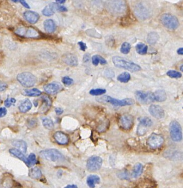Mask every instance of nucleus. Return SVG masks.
<instances>
[{"label": "nucleus", "mask_w": 183, "mask_h": 188, "mask_svg": "<svg viewBox=\"0 0 183 188\" xmlns=\"http://www.w3.org/2000/svg\"><path fill=\"white\" fill-rule=\"evenodd\" d=\"M112 61L114 65L117 67L125 69L132 72H136L141 70L139 65H136L134 62L128 61L121 57H113Z\"/></svg>", "instance_id": "1"}, {"label": "nucleus", "mask_w": 183, "mask_h": 188, "mask_svg": "<svg viewBox=\"0 0 183 188\" xmlns=\"http://www.w3.org/2000/svg\"><path fill=\"white\" fill-rule=\"evenodd\" d=\"M106 6L108 10L114 14L124 13L127 9L125 0H107Z\"/></svg>", "instance_id": "2"}, {"label": "nucleus", "mask_w": 183, "mask_h": 188, "mask_svg": "<svg viewBox=\"0 0 183 188\" xmlns=\"http://www.w3.org/2000/svg\"><path fill=\"white\" fill-rule=\"evenodd\" d=\"M96 100L98 102L108 103L114 106H129V105H133L135 103L134 100L131 98H126L125 99L120 100L116 99H114L110 96H107V95H105V96L97 98Z\"/></svg>", "instance_id": "3"}, {"label": "nucleus", "mask_w": 183, "mask_h": 188, "mask_svg": "<svg viewBox=\"0 0 183 188\" xmlns=\"http://www.w3.org/2000/svg\"><path fill=\"white\" fill-rule=\"evenodd\" d=\"M40 156L45 160L49 161L56 162L61 161L65 159L62 153L54 149H46L40 151Z\"/></svg>", "instance_id": "4"}, {"label": "nucleus", "mask_w": 183, "mask_h": 188, "mask_svg": "<svg viewBox=\"0 0 183 188\" xmlns=\"http://www.w3.org/2000/svg\"><path fill=\"white\" fill-rule=\"evenodd\" d=\"M161 22L163 26L170 30L177 29L179 25L177 18L170 13L163 14L161 17Z\"/></svg>", "instance_id": "5"}, {"label": "nucleus", "mask_w": 183, "mask_h": 188, "mask_svg": "<svg viewBox=\"0 0 183 188\" xmlns=\"http://www.w3.org/2000/svg\"><path fill=\"white\" fill-rule=\"evenodd\" d=\"M134 12L136 16L141 20L148 19L151 15V11L145 3L138 2L135 6Z\"/></svg>", "instance_id": "6"}, {"label": "nucleus", "mask_w": 183, "mask_h": 188, "mask_svg": "<svg viewBox=\"0 0 183 188\" xmlns=\"http://www.w3.org/2000/svg\"><path fill=\"white\" fill-rule=\"evenodd\" d=\"M17 80L23 86L30 88L34 86L36 83L35 75L29 72H23L17 75Z\"/></svg>", "instance_id": "7"}, {"label": "nucleus", "mask_w": 183, "mask_h": 188, "mask_svg": "<svg viewBox=\"0 0 183 188\" xmlns=\"http://www.w3.org/2000/svg\"><path fill=\"white\" fill-rule=\"evenodd\" d=\"M170 137L174 141L179 142L183 139L182 128L181 124L177 121H173L170 124Z\"/></svg>", "instance_id": "8"}, {"label": "nucleus", "mask_w": 183, "mask_h": 188, "mask_svg": "<svg viewBox=\"0 0 183 188\" xmlns=\"http://www.w3.org/2000/svg\"><path fill=\"white\" fill-rule=\"evenodd\" d=\"M135 96L140 103L149 104L155 101L154 94L152 92L144 91H137L135 94Z\"/></svg>", "instance_id": "9"}, {"label": "nucleus", "mask_w": 183, "mask_h": 188, "mask_svg": "<svg viewBox=\"0 0 183 188\" xmlns=\"http://www.w3.org/2000/svg\"><path fill=\"white\" fill-rule=\"evenodd\" d=\"M164 137L161 135L152 133L147 140V144L152 149L159 148L164 143Z\"/></svg>", "instance_id": "10"}, {"label": "nucleus", "mask_w": 183, "mask_h": 188, "mask_svg": "<svg viewBox=\"0 0 183 188\" xmlns=\"http://www.w3.org/2000/svg\"><path fill=\"white\" fill-rule=\"evenodd\" d=\"M118 123L121 129L130 130L134 126V118L130 115H124L119 118Z\"/></svg>", "instance_id": "11"}, {"label": "nucleus", "mask_w": 183, "mask_h": 188, "mask_svg": "<svg viewBox=\"0 0 183 188\" xmlns=\"http://www.w3.org/2000/svg\"><path fill=\"white\" fill-rule=\"evenodd\" d=\"M103 164V160L99 156H92L87 162V168L90 172L96 171L101 168Z\"/></svg>", "instance_id": "12"}, {"label": "nucleus", "mask_w": 183, "mask_h": 188, "mask_svg": "<svg viewBox=\"0 0 183 188\" xmlns=\"http://www.w3.org/2000/svg\"><path fill=\"white\" fill-rule=\"evenodd\" d=\"M15 32L17 35L27 38H36L39 36V32L32 28L26 29L24 27H20L16 30Z\"/></svg>", "instance_id": "13"}, {"label": "nucleus", "mask_w": 183, "mask_h": 188, "mask_svg": "<svg viewBox=\"0 0 183 188\" xmlns=\"http://www.w3.org/2000/svg\"><path fill=\"white\" fill-rule=\"evenodd\" d=\"M148 111L151 116L157 119H162L165 116L164 110L159 105H151L148 108Z\"/></svg>", "instance_id": "14"}, {"label": "nucleus", "mask_w": 183, "mask_h": 188, "mask_svg": "<svg viewBox=\"0 0 183 188\" xmlns=\"http://www.w3.org/2000/svg\"><path fill=\"white\" fill-rule=\"evenodd\" d=\"M62 89V86L60 84L56 82L48 84L44 86L45 91L49 94H56Z\"/></svg>", "instance_id": "15"}, {"label": "nucleus", "mask_w": 183, "mask_h": 188, "mask_svg": "<svg viewBox=\"0 0 183 188\" xmlns=\"http://www.w3.org/2000/svg\"><path fill=\"white\" fill-rule=\"evenodd\" d=\"M24 19L30 24H35L38 22L40 18L39 14L34 11H28L23 14Z\"/></svg>", "instance_id": "16"}, {"label": "nucleus", "mask_w": 183, "mask_h": 188, "mask_svg": "<svg viewBox=\"0 0 183 188\" xmlns=\"http://www.w3.org/2000/svg\"><path fill=\"white\" fill-rule=\"evenodd\" d=\"M62 58L63 62L69 66L75 67L78 64V60L77 57L73 54H65L63 56Z\"/></svg>", "instance_id": "17"}, {"label": "nucleus", "mask_w": 183, "mask_h": 188, "mask_svg": "<svg viewBox=\"0 0 183 188\" xmlns=\"http://www.w3.org/2000/svg\"><path fill=\"white\" fill-rule=\"evenodd\" d=\"M54 140L60 145H67L69 142L68 137L63 132H56L54 134Z\"/></svg>", "instance_id": "18"}, {"label": "nucleus", "mask_w": 183, "mask_h": 188, "mask_svg": "<svg viewBox=\"0 0 183 188\" xmlns=\"http://www.w3.org/2000/svg\"><path fill=\"white\" fill-rule=\"evenodd\" d=\"M44 29L46 32L49 33H52L56 29V25L52 19H46L43 22Z\"/></svg>", "instance_id": "19"}, {"label": "nucleus", "mask_w": 183, "mask_h": 188, "mask_svg": "<svg viewBox=\"0 0 183 188\" xmlns=\"http://www.w3.org/2000/svg\"><path fill=\"white\" fill-rule=\"evenodd\" d=\"M100 183V178L97 175H90L87 178V184L90 188H95Z\"/></svg>", "instance_id": "20"}, {"label": "nucleus", "mask_w": 183, "mask_h": 188, "mask_svg": "<svg viewBox=\"0 0 183 188\" xmlns=\"http://www.w3.org/2000/svg\"><path fill=\"white\" fill-rule=\"evenodd\" d=\"M12 145L14 147L22 151L23 153H26L27 150V144L25 141L22 140H15L12 142Z\"/></svg>", "instance_id": "21"}, {"label": "nucleus", "mask_w": 183, "mask_h": 188, "mask_svg": "<svg viewBox=\"0 0 183 188\" xmlns=\"http://www.w3.org/2000/svg\"><path fill=\"white\" fill-rule=\"evenodd\" d=\"M153 94L155 101L163 102L167 99V94L163 90H157Z\"/></svg>", "instance_id": "22"}, {"label": "nucleus", "mask_w": 183, "mask_h": 188, "mask_svg": "<svg viewBox=\"0 0 183 188\" xmlns=\"http://www.w3.org/2000/svg\"><path fill=\"white\" fill-rule=\"evenodd\" d=\"M29 176L33 179H39L42 177V172L38 167H35L30 169Z\"/></svg>", "instance_id": "23"}, {"label": "nucleus", "mask_w": 183, "mask_h": 188, "mask_svg": "<svg viewBox=\"0 0 183 188\" xmlns=\"http://www.w3.org/2000/svg\"><path fill=\"white\" fill-rule=\"evenodd\" d=\"M9 153L13 156L16 157L17 158L21 160L22 161L25 163L27 160V157L24 156V155L22 152V151L18 150L17 149H11L9 150Z\"/></svg>", "instance_id": "24"}, {"label": "nucleus", "mask_w": 183, "mask_h": 188, "mask_svg": "<svg viewBox=\"0 0 183 188\" xmlns=\"http://www.w3.org/2000/svg\"><path fill=\"white\" fill-rule=\"evenodd\" d=\"M32 107V103L29 99L25 100L22 102L21 105L19 106V109L20 111L23 113H26Z\"/></svg>", "instance_id": "25"}, {"label": "nucleus", "mask_w": 183, "mask_h": 188, "mask_svg": "<svg viewBox=\"0 0 183 188\" xmlns=\"http://www.w3.org/2000/svg\"><path fill=\"white\" fill-rule=\"evenodd\" d=\"M138 120L140 122L139 126L140 127L142 128H148V127H150L152 126L153 122L151 120L150 118L148 117H140L138 119Z\"/></svg>", "instance_id": "26"}, {"label": "nucleus", "mask_w": 183, "mask_h": 188, "mask_svg": "<svg viewBox=\"0 0 183 188\" xmlns=\"http://www.w3.org/2000/svg\"><path fill=\"white\" fill-rule=\"evenodd\" d=\"M92 62L94 66H97L100 63L101 65H105L107 64V61L100 55H96L92 57Z\"/></svg>", "instance_id": "27"}, {"label": "nucleus", "mask_w": 183, "mask_h": 188, "mask_svg": "<svg viewBox=\"0 0 183 188\" xmlns=\"http://www.w3.org/2000/svg\"><path fill=\"white\" fill-rule=\"evenodd\" d=\"M143 171V164L140 163H137L135 165L133 168V177L134 178H137L142 174Z\"/></svg>", "instance_id": "28"}, {"label": "nucleus", "mask_w": 183, "mask_h": 188, "mask_svg": "<svg viewBox=\"0 0 183 188\" xmlns=\"http://www.w3.org/2000/svg\"><path fill=\"white\" fill-rule=\"evenodd\" d=\"M159 36L157 32H150L148 35L147 41H148V43H150L151 45H154L155 43H156L157 41L159 39Z\"/></svg>", "instance_id": "29"}, {"label": "nucleus", "mask_w": 183, "mask_h": 188, "mask_svg": "<svg viewBox=\"0 0 183 188\" xmlns=\"http://www.w3.org/2000/svg\"><path fill=\"white\" fill-rule=\"evenodd\" d=\"M148 46L143 43H137L136 46V50L139 54L144 55L147 54Z\"/></svg>", "instance_id": "30"}, {"label": "nucleus", "mask_w": 183, "mask_h": 188, "mask_svg": "<svg viewBox=\"0 0 183 188\" xmlns=\"http://www.w3.org/2000/svg\"><path fill=\"white\" fill-rule=\"evenodd\" d=\"M23 94L25 95L29 96H39L41 94V92L39 89L34 88V89H29V90H24L23 92Z\"/></svg>", "instance_id": "31"}, {"label": "nucleus", "mask_w": 183, "mask_h": 188, "mask_svg": "<svg viewBox=\"0 0 183 188\" xmlns=\"http://www.w3.org/2000/svg\"><path fill=\"white\" fill-rule=\"evenodd\" d=\"M36 158L34 153H32L30 154L29 156L27 158V160L25 162V164L28 167L33 166L34 165H35L36 164Z\"/></svg>", "instance_id": "32"}, {"label": "nucleus", "mask_w": 183, "mask_h": 188, "mask_svg": "<svg viewBox=\"0 0 183 188\" xmlns=\"http://www.w3.org/2000/svg\"><path fill=\"white\" fill-rule=\"evenodd\" d=\"M54 13H55V11H54V8L52 7L51 3L46 6L42 11V14L44 16H52L54 15Z\"/></svg>", "instance_id": "33"}, {"label": "nucleus", "mask_w": 183, "mask_h": 188, "mask_svg": "<svg viewBox=\"0 0 183 188\" xmlns=\"http://www.w3.org/2000/svg\"><path fill=\"white\" fill-rule=\"evenodd\" d=\"M131 76L129 73L123 72L118 76L117 80L121 83H127L130 81Z\"/></svg>", "instance_id": "34"}, {"label": "nucleus", "mask_w": 183, "mask_h": 188, "mask_svg": "<svg viewBox=\"0 0 183 188\" xmlns=\"http://www.w3.org/2000/svg\"><path fill=\"white\" fill-rule=\"evenodd\" d=\"M43 126L47 129L51 130L54 128V124L51 119L49 118H44L43 120Z\"/></svg>", "instance_id": "35"}, {"label": "nucleus", "mask_w": 183, "mask_h": 188, "mask_svg": "<svg viewBox=\"0 0 183 188\" xmlns=\"http://www.w3.org/2000/svg\"><path fill=\"white\" fill-rule=\"evenodd\" d=\"M130 50H131V45L129 43L127 42H125L121 45V52L122 54H125V55L129 54Z\"/></svg>", "instance_id": "36"}, {"label": "nucleus", "mask_w": 183, "mask_h": 188, "mask_svg": "<svg viewBox=\"0 0 183 188\" xmlns=\"http://www.w3.org/2000/svg\"><path fill=\"white\" fill-rule=\"evenodd\" d=\"M167 75L171 78H180L182 77L181 72L174 70H168L167 72Z\"/></svg>", "instance_id": "37"}, {"label": "nucleus", "mask_w": 183, "mask_h": 188, "mask_svg": "<svg viewBox=\"0 0 183 188\" xmlns=\"http://www.w3.org/2000/svg\"><path fill=\"white\" fill-rule=\"evenodd\" d=\"M106 90L103 89H92L90 91V94L93 96H98L101 95L103 94H105Z\"/></svg>", "instance_id": "38"}, {"label": "nucleus", "mask_w": 183, "mask_h": 188, "mask_svg": "<svg viewBox=\"0 0 183 188\" xmlns=\"http://www.w3.org/2000/svg\"><path fill=\"white\" fill-rule=\"evenodd\" d=\"M62 82L63 83L65 84V85H67V86H69V85H71L74 83V81H73V79L70 78L69 77L67 76H65L63 78H62Z\"/></svg>", "instance_id": "39"}, {"label": "nucleus", "mask_w": 183, "mask_h": 188, "mask_svg": "<svg viewBox=\"0 0 183 188\" xmlns=\"http://www.w3.org/2000/svg\"><path fill=\"white\" fill-rule=\"evenodd\" d=\"M135 188H154V186L151 182H143Z\"/></svg>", "instance_id": "40"}, {"label": "nucleus", "mask_w": 183, "mask_h": 188, "mask_svg": "<svg viewBox=\"0 0 183 188\" xmlns=\"http://www.w3.org/2000/svg\"><path fill=\"white\" fill-rule=\"evenodd\" d=\"M16 102V100L13 97L8 98L5 101V105L6 107H9L12 105H14Z\"/></svg>", "instance_id": "41"}, {"label": "nucleus", "mask_w": 183, "mask_h": 188, "mask_svg": "<svg viewBox=\"0 0 183 188\" xmlns=\"http://www.w3.org/2000/svg\"><path fill=\"white\" fill-rule=\"evenodd\" d=\"M109 124L107 123V121H104L101 125L98 126V130L100 132H103L107 129V126Z\"/></svg>", "instance_id": "42"}, {"label": "nucleus", "mask_w": 183, "mask_h": 188, "mask_svg": "<svg viewBox=\"0 0 183 188\" xmlns=\"http://www.w3.org/2000/svg\"><path fill=\"white\" fill-rule=\"evenodd\" d=\"M7 88V84L3 82V81H0V92L5 91L6 89Z\"/></svg>", "instance_id": "43"}, {"label": "nucleus", "mask_w": 183, "mask_h": 188, "mask_svg": "<svg viewBox=\"0 0 183 188\" xmlns=\"http://www.w3.org/2000/svg\"><path fill=\"white\" fill-rule=\"evenodd\" d=\"M7 112V111L5 107L0 108V117H3L5 116Z\"/></svg>", "instance_id": "44"}, {"label": "nucleus", "mask_w": 183, "mask_h": 188, "mask_svg": "<svg viewBox=\"0 0 183 188\" xmlns=\"http://www.w3.org/2000/svg\"><path fill=\"white\" fill-rule=\"evenodd\" d=\"M78 45H79L80 49L81 50H82L83 51H85V50L87 48L86 43H84L82 42V41H80V42L78 43Z\"/></svg>", "instance_id": "45"}, {"label": "nucleus", "mask_w": 183, "mask_h": 188, "mask_svg": "<svg viewBox=\"0 0 183 188\" xmlns=\"http://www.w3.org/2000/svg\"><path fill=\"white\" fill-rule=\"evenodd\" d=\"M119 177L121 179H128V174L127 173V172H121V173H119V175H118Z\"/></svg>", "instance_id": "46"}, {"label": "nucleus", "mask_w": 183, "mask_h": 188, "mask_svg": "<svg viewBox=\"0 0 183 188\" xmlns=\"http://www.w3.org/2000/svg\"><path fill=\"white\" fill-rule=\"evenodd\" d=\"M18 1L22 4V5L23 7H24L25 8H28V9L30 8V6L29 5V4L27 2V1L25 0H18Z\"/></svg>", "instance_id": "47"}, {"label": "nucleus", "mask_w": 183, "mask_h": 188, "mask_svg": "<svg viewBox=\"0 0 183 188\" xmlns=\"http://www.w3.org/2000/svg\"><path fill=\"white\" fill-rule=\"evenodd\" d=\"M55 112L57 115H61L63 113V110L62 108L56 107L55 108Z\"/></svg>", "instance_id": "48"}, {"label": "nucleus", "mask_w": 183, "mask_h": 188, "mask_svg": "<svg viewBox=\"0 0 183 188\" xmlns=\"http://www.w3.org/2000/svg\"><path fill=\"white\" fill-rule=\"evenodd\" d=\"M90 59V55L89 54H86L84 55L83 58V61L84 62H88Z\"/></svg>", "instance_id": "49"}, {"label": "nucleus", "mask_w": 183, "mask_h": 188, "mask_svg": "<svg viewBox=\"0 0 183 188\" xmlns=\"http://www.w3.org/2000/svg\"><path fill=\"white\" fill-rule=\"evenodd\" d=\"M177 53H178L179 55H183V47H181V48H179L177 50Z\"/></svg>", "instance_id": "50"}, {"label": "nucleus", "mask_w": 183, "mask_h": 188, "mask_svg": "<svg viewBox=\"0 0 183 188\" xmlns=\"http://www.w3.org/2000/svg\"><path fill=\"white\" fill-rule=\"evenodd\" d=\"M64 188H78V186L74 184H72V185H68V186H66Z\"/></svg>", "instance_id": "51"}, {"label": "nucleus", "mask_w": 183, "mask_h": 188, "mask_svg": "<svg viewBox=\"0 0 183 188\" xmlns=\"http://www.w3.org/2000/svg\"><path fill=\"white\" fill-rule=\"evenodd\" d=\"M56 2L57 3H58L59 5H61V4H63V3H65V1H66V0H56Z\"/></svg>", "instance_id": "52"}, {"label": "nucleus", "mask_w": 183, "mask_h": 188, "mask_svg": "<svg viewBox=\"0 0 183 188\" xmlns=\"http://www.w3.org/2000/svg\"><path fill=\"white\" fill-rule=\"evenodd\" d=\"M35 124H36V122H35V121L31 120V121H30V123H29V126H34V125H35Z\"/></svg>", "instance_id": "53"}, {"label": "nucleus", "mask_w": 183, "mask_h": 188, "mask_svg": "<svg viewBox=\"0 0 183 188\" xmlns=\"http://www.w3.org/2000/svg\"><path fill=\"white\" fill-rule=\"evenodd\" d=\"M34 106H35V107H37L38 105V101H34Z\"/></svg>", "instance_id": "54"}, {"label": "nucleus", "mask_w": 183, "mask_h": 188, "mask_svg": "<svg viewBox=\"0 0 183 188\" xmlns=\"http://www.w3.org/2000/svg\"><path fill=\"white\" fill-rule=\"evenodd\" d=\"M12 2H13L14 3H16L18 1V0H11Z\"/></svg>", "instance_id": "55"}, {"label": "nucleus", "mask_w": 183, "mask_h": 188, "mask_svg": "<svg viewBox=\"0 0 183 188\" xmlns=\"http://www.w3.org/2000/svg\"><path fill=\"white\" fill-rule=\"evenodd\" d=\"M183 65H181V72H183Z\"/></svg>", "instance_id": "56"}, {"label": "nucleus", "mask_w": 183, "mask_h": 188, "mask_svg": "<svg viewBox=\"0 0 183 188\" xmlns=\"http://www.w3.org/2000/svg\"><path fill=\"white\" fill-rule=\"evenodd\" d=\"M0 102H1V97H0Z\"/></svg>", "instance_id": "57"}]
</instances>
